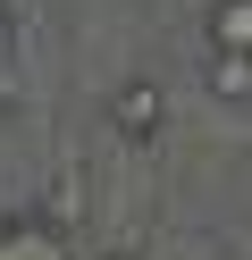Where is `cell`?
I'll use <instances>...</instances> for the list:
<instances>
[{"label": "cell", "instance_id": "cell-3", "mask_svg": "<svg viewBox=\"0 0 252 260\" xmlns=\"http://www.w3.org/2000/svg\"><path fill=\"white\" fill-rule=\"evenodd\" d=\"M109 118L126 126V135H151V126H160V92H151L143 76H134V84H126V92H118V101H109Z\"/></svg>", "mask_w": 252, "mask_h": 260}, {"label": "cell", "instance_id": "cell-2", "mask_svg": "<svg viewBox=\"0 0 252 260\" xmlns=\"http://www.w3.org/2000/svg\"><path fill=\"white\" fill-rule=\"evenodd\" d=\"M210 51L252 59V0H210Z\"/></svg>", "mask_w": 252, "mask_h": 260}, {"label": "cell", "instance_id": "cell-4", "mask_svg": "<svg viewBox=\"0 0 252 260\" xmlns=\"http://www.w3.org/2000/svg\"><path fill=\"white\" fill-rule=\"evenodd\" d=\"M210 92H218V101H252V59L210 51Z\"/></svg>", "mask_w": 252, "mask_h": 260}, {"label": "cell", "instance_id": "cell-1", "mask_svg": "<svg viewBox=\"0 0 252 260\" xmlns=\"http://www.w3.org/2000/svg\"><path fill=\"white\" fill-rule=\"evenodd\" d=\"M0 260H67V235L50 218H9L0 226Z\"/></svg>", "mask_w": 252, "mask_h": 260}]
</instances>
